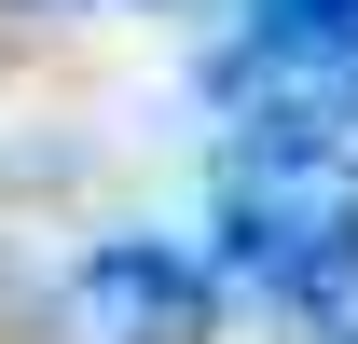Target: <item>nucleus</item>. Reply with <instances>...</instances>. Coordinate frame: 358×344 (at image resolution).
<instances>
[{"label": "nucleus", "mask_w": 358, "mask_h": 344, "mask_svg": "<svg viewBox=\"0 0 358 344\" xmlns=\"http://www.w3.org/2000/svg\"><path fill=\"white\" fill-rule=\"evenodd\" d=\"M55 317H69V344H207L221 331V289H207V261L124 234V248H96L83 275H69Z\"/></svg>", "instance_id": "obj_2"}, {"label": "nucleus", "mask_w": 358, "mask_h": 344, "mask_svg": "<svg viewBox=\"0 0 358 344\" xmlns=\"http://www.w3.org/2000/svg\"><path fill=\"white\" fill-rule=\"evenodd\" d=\"M358 55V0H248L221 83H289V69H345Z\"/></svg>", "instance_id": "obj_3"}, {"label": "nucleus", "mask_w": 358, "mask_h": 344, "mask_svg": "<svg viewBox=\"0 0 358 344\" xmlns=\"http://www.w3.org/2000/svg\"><path fill=\"white\" fill-rule=\"evenodd\" d=\"M345 344H358V331H345Z\"/></svg>", "instance_id": "obj_4"}, {"label": "nucleus", "mask_w": 358, "mask_h": 344, "mask_svg": "<svg viewBox=\"0 0 358 344\" xmlns=\"http://www.w3.org/2000/svg\"><path fill=\"white\" fill-rule=\"evenodd\" d=\"M221 261L289 317H331L358 289V166L317 110H262L221 152Z\"/></svg>", "instance_id": "obj_1"}]
</instances>
